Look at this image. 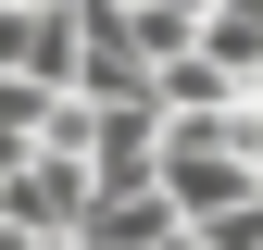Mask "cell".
I'll use <instances>...</instances> for the list:
<instances>
[{"instance_id":"obj_1","label":"cell","mask_w":263,"mask_h":250,"mask_svg":"<svg viewBox=\"0 0 263 250\" xmlns=\"http://www.w3.org/2000/svg\"><path fill=\"white\" fill-rule=\"evenodd\" d=\"M88 150L25 138V163H0V238H88Z\"/></svg>"},{"instance_id":"obj_2","label":"cell","mask_w":263,"mask_h":250,"mask_svg":"<svg viewBox=\"0 0 263 250\" xmlns=\"http://www.w3.org/2000/svg\"><path fill=\"white\" fill-rule=\"evenodd\" d=\"M201 50L251 88V75H263V0H201Z\"/></svg>"}]
</instances>
